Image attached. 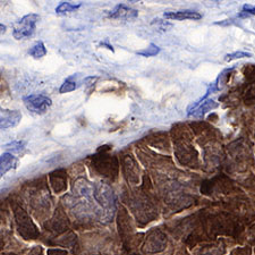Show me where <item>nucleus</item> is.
Returning a JSON list of instances; mask_svg holds the SVG:
<instances>
[{
    "label": "nucleus",
    "mask_w": 255,
    "mask_h": 255,
    "mask_svg": "<svg viewBox=\"0 0 255 255\" xmlns=\"http://www.w3.org/2000/svg\"><path fill=\"white\" fill-rule=\"evenodd\" d=\"M40 16L36 14H28L20 18L14 24L13 35L16 40H23L31 38L34 34L36 23L39 22Z\"/></svg>",
    "instance_id": "nucleus-1"
},
{
    "label": "nucleus",
    "mask_w": 255,
    "mask_h": 255,
    "mask_svg": "<svg viewBox=\"0 0 255 255\" xmlns=\"http://www.w3.org/2000/svg\"><path fill=\"white\" fill-rule=\"evenodd\" d=\"M24 105L30 112L42 115L47 113V110L52 105V100L44 94H30V96L23 98Z\"/></svg>",
    "instance_id": "nucleus-2"
},
{
    "label": "nucleus",
    "mask_w": 255,
    "mask_h": 255,
    "mask_svg": "<svg viewBox=\"0 0 255 255\" xmlns=\"http://www.w3.org/2000/svg\"><path fill=\"white\" fill-rule=\"evenodd\" d=\"M22 119V113L18 110H9L1 108L0 112V127L1 129H8L19 124Z\"/></svg>",
    "instance_id": "nucleus-3"
},
{
    "label": "nucleus",
    "mask_w": 255,
    "mask_h": 255,
    "mask_svg": "<svg viewBox=\"0 0 255 255\" xmlns=\"http://www.w3.org/2000/svg\"><path fill=\"white\" fill-rule=\"evenodd\" d=\"M110 18L113 19H122V20H131L138 16V11L125 5H117L114 9L108 14Z\"/></svg>",
    "instance_id": "nucleus-4"
},
{
    "label": "nucleus",
    "mask_w": 255,
    "mask_h": 255,
    "mask_svg": "<svg viewBox=\"0 0 255 255\" xmlns=\"http://www.w3.org/2000/svg\"><path fill=\"white\" fill-rule=\"evenodd\" d=\"M164 17L170 20H199L202 18V15L197 11L184 10V11H169L164 13Z\"/></svg>",
    "instance_id": "nucleus-5"
},
{
    "label": "nucleus",
    "mask_w": 255,
    "mask_h": 255,
    "mask_svg": "<svg viewBox=\"0 0 255 255\" xmlns=\"http://www.w3.org/2000/svg\"><path fill=\"white\" fill-rule=\"evenodd\" d=\"M17 163L18 160L17 158H15L13 154L8 153V152L2 153L1 158H0V175L5 176L10 169L16 168Z\"/></svg>",
    "instance_id": "nucleus-6"
},
{
    "label": "nucleus",
    "mask_w": 255,
    "mask_h": 255,
    "mask_svg": "<svg viewBox=\"0 0 255 255\" xmlns=\"http://www.w3.org/2000/svg\"><path fill=\"white\" fill-rule=\"evenodd\" d=\"M77 79H79V75H75V74L72 76H69L68 79H66L64 83L60 86L59 92L60 93L72 92L75 89L79 88V81H77Z\"/></svg>",
    "instance_id": "nucleus-7"
},
{
    "label": "nucleus",
    "mask_w": 255,
    "mask_h": 255,
    "mask_svg": "<svg viewBox=\"0 0 255 255\" xmlns=\"http://www.w3.org/2000/svg\"><path fill=\"white\" fill-rule=\"evenodd\" d=\"M218 107V104L215 100H211V99H208V100H204L202 104H201L199 107H197V109L193 114V116H196V117H201L203 116V115L209 112V110L211 109H215Z\"/></svg>",
    "instance_id": "nucleus-8"
},
{
    "label": "nucleus",
    "mask_w": 255,
    "mask_h": 255,
    "mask_svg": "<svg viewBox=\"0 0 255 255\" xmlns=\"http://www.w3.org/2000/svg\"><path fill=\"white\" fill-rule=\"evenodd\" d=\"M28 53H30L33 58L39 59L47 55V49L42 41H39V42H36L34 46H33L30 50H28Z\"/></svg>",
    "instance_id": "nucleus-9"
},
{
    "label": "nucleus",
    "mask_w": 255,
    "mask_h": 255,
    "mask_svg": "<svg viewBox=\"0 0 255 255\" xmlns=\"http://www.w3.org/2000/svg\"><path fill=\"white\" fill-rule=\"evenodd\" d=\"M81 3H77V5H74L71 2H61L60 5L56 8V14L57 15H66L69 13H74L77 9H80Z\"/></svg>",
    "instance_id": "nucleus-10"
},
{
    "label": "nucleus",
    "mask_w": 255,
    "mask_h": 255,
    "mask_svg": "<svg viewBox=\"0 0 255 255\" xmlns=\"http://www.w3.org/2000/svg\"><path fill=\"white\" fill-rule=\"evenodd\" d=\"M160 50H161V49H160L158 46H155L154 43H151L149 48H146L145 50L138 51L137 55L143 56V57H153V56H157L160 52Z\"/></svg>",
    "instance_id": "nucleus-11"
},
{
    "label": "nucleus",
    "mask_w": 255,
    "mask_h": 255,
    "mask_svg": "<svg viewBox=\"0 0 255 255\" xmlns=\"http://www.w3.org/2000/svg\"><path fill=\"white\" fill-rule=\"evenodd\" d=\"M250 57H252V55H251L250 52H245V51H236V52L228 53V55H226V57H225V60H226V61H233V60L242 59V58H250Z\"/></svg>",
    "instance_id": "nucleus-12"
},
{
    "label": "nucleus",
    "mask_w": 255,
    "mask_h": 255,
    "mask_svg": "<svg viewBox=\"0 0 255 255\" xmlns=\"http://www.w3.org/2000/svg\"><path fill=\"white\" fill-rule=\"evenodd\" d=\"M24 146H25V143L22 142V141H15V142H11L9 144H6L5 146H3V149L6 150H11L14 152H19L20 150L24 149Z\"/></svg>",
    "instance_id": "nucleus-13"
},
{
    "label": "nucleus",
    "mask_w": 255,
    "mask_h": 255,
    "mask_svg": "<svg viewBox=\"0 0 255 255\" xmlns=\"http://www.w3.org/2000/svg\"><path fill=\"white\" fill-rule=\"evenodd\" d=\"M255 15V7L251 5H244L242 8V11L238 15V17H248V16Z\"/></svg>",
    "instance_id": "nucleus-14"
},
{
    "label": "nucleus",
    "mask_w": 255,
    "mask_h": 255,
    "mask_svg": "<svg viewBox=\"0 0 255 255\" xmlns=\"http://www.w3.org/2000/svg\"><path fill=\"white\" fill-rule=\"evenodd\" d=\"M100 46H102V47H107V49H109L110 51H113V52H114V49H113V47H112V46H108V44H106V43H101Z\"/></svg>",
    "instance_id": "nucleus-15"
},
{
    "label": "nucleus",
    "mask_w": 255,
    "mask_h": 255,
    "mask_svg": "<svg viewBox=\"0 0 255 255\" xmlns=\"http://www.w3.org/2000/svg\"><path fill=\"white\" fill-rule=\"evenodd\" d=\"M0 28H1V33H5V31H6V26L5 25H0Z\"/></svg>",
    "instance_id": "nucleus-16"
}]
</instances>
